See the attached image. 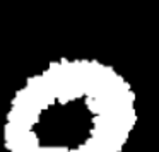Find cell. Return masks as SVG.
Wrapping results in <instances>:
<instances>
[{"label": "cell", "mask_w": 159, "mask_h": 152, "mask_svg": "<svg viewBox=\"0 0 159 152\" xmlns=\"http://www.w3.org/2000/svg\"><path fill=\"white\" fill-rule=\"evenodd\" d=\"M137 96L115 67L58 58L14 92L4 123L7 152H123Z\"/></svg>", "instance_id": "1"}]
</instances>
